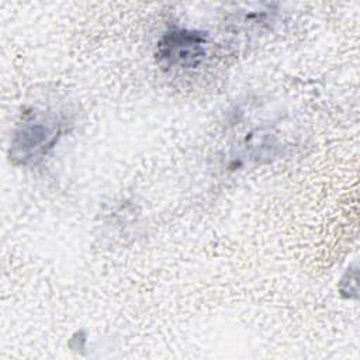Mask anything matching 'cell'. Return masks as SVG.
<instances>
[{"instance_id": "1", "label": "cell", "mask_w": 360, "mask_h": 360, "mask_svg": "<svg viewBox=\"0 0 360 360\" xmlns=\"http://www.w3.org/2000/svg\"><path fill=\"white\" fill-rule=\"evenodd\" d=\"M62 134V122L49 112H32L18 125L11 142L10 156L15 163L41 160Z\"/></svg>"}, {"instance_id": "2", "label": "cell", "mask_w": 360, "mask_h": 360, "mask_svg": "<svg viewBox=\"0 0 360 360\" xmlns=\"http://www.w3.org/2000/svg\"><path fill=\"white\" fill-rule=\"evenodd\" d=\"M207 37L193 30H172L158 42L156 59L165 68H195L205 55Z\"/></svg>"}]
</instances>
